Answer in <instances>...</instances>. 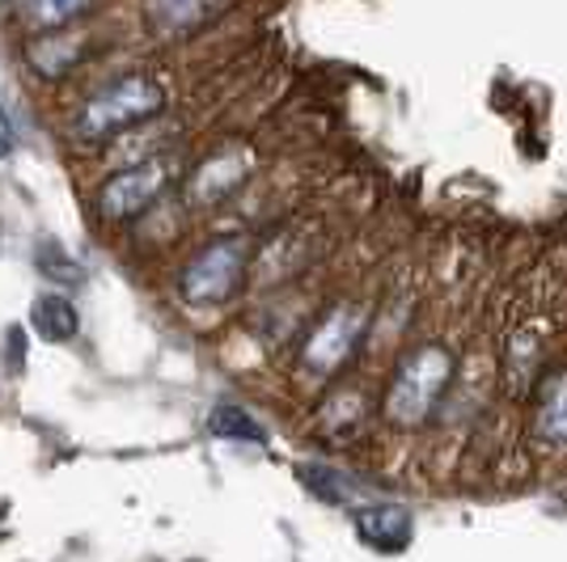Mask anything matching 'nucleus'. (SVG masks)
<instances>
[{
	"label": "nucleus",
	"mask_w": 567,
	"mask_h": 562,
	"mask_svg": "<svg viewBox=\"0 0 567 562\" xmlns=\"http://www.w3.org/2000/svg\"><path fill=\"white\" fill-rule=\"evenodd\" d=\"M453 381V352L441 343H420L399 360V368L390 376V389H385V419L402 427V431H415L424 427L436 406L445 398Z\"/></svg>",
	"instance_id": "obj_1"
},
{
	"label": "nucleus",
	"mask_w": 567,
	"mask_h": 562,
	"mask_svg": "<svg viewBox=\"0 0 567 562\" xmlns=\"http://www.w3.org/2000/svg\"><path fill=\"white\" fill-rule=\"evenodd\" d=\"M162 106H166V90L157 81H148V76H123L115 85L97 90L81 106L76 132L85 140H111L118 132H127V127H136L144 118H153Z\"/></svg>",
	"instance_id": "obj_2"
},
{
	"label": "nucleus",
	"mask_w": 567,
	"mask_h": 562,
	"mask_svg": "<svg viewBox=\"0 0 567 562\" xmlns=\"http://www.w3.org/2000/svg\"><path fill=\"white\" fill-rule=\"evenodd\" d=\"M246 258H250V250H246L241 237H220L183 267L178 292L190 305H225L237 292L241 275H246Z\"/></svg>",
	"instance_id": "obj_3"
},
{
	"label": "nucleus",
	"mask_w": 567,
	"mask_h": 562,
	"mask_svg": "<svg viewBox=\"0 0 567 562\" xmlns=\"http://www.w3.org/2000/svg\"><path fill=\"white\" fill-rule=\"evenodd\" d=\"M364 326H369V313L360 305H334L318 326L309 330L306 347H301V364L318 376L339 373L360 347Z\"/></svg>",
	"instance_id": "obj_4"
},
{
	"label": "nucleus",
	"mask_w": 567,
	"mask_h": 562,
	"mask_svg": "<svg viewBox=\"0 0 567 562\" xmlns=\"http://www.w3.org/2000/svg\"><path fill=\"white\" fill-rule=\"evenodd\" d=\"M166 187V162H144V165H127L118 169L115 178L102 187L97 195V211L106 220H136L141 211H148L157 204V195Z\"/></svg>",
	"instance_id": "obj_5"
},
{
	"label": "nucleus",
	"mask_w": 567,
	"mask_h": 562,
	"mask_svg": "<svg viewBox=\"0 0 567 562\" xmlns=\"http://www.w3.org/2000/svg\"><path fill=\"white\" fill-rule=\"evenodd\" d=\"M246 174H250V157L246 153H237V148H229V153H220V157H213V162H204L199 169H195V178H190V204H220V199H229L241 183H246Z\"/></svg>",
	"instance_id": "obj_6"
},
{
	"label": "nucleus",
	"mask_w": 567,
	"mask_h": 562,
	"mask_svg": "<svg viewBox=\"0 0 567 562\" xmlns=\"http://www.w3.org/2000/svg\"><path fill=\"white\" fill-rule=\"evenodd\" d=\"M352 520H355L360 541L373 545V550H402V545L411 541V512H406L402 503H390V499L355 508Z\"/></svg>",
	"instance_id": "obj_7"
},
{
	"label": "nucleus",
	"mask_w": 567,
	"mask_h": 562,
	"mask_svg": "<svg viewBox=\"0 0 567 562\" xmlns=\"http://www.w3.org/2000/svg\"><path fill=\"white\" fill-rule=\"evenodd\" d=\"M220 0H148V22L162 39H187L204 22H213Z\"/></svg>",
	"instance_id": "obj_8"
},
{
	"label": "nucleus",
	"mask_w": 567,
	"mask_h": 562,
	"mask_svg": "<svg viewBox=\"0 0 567 562\" xmlns=\"http://www.w3.org/2000/svg\"><path fill=\"white\" fill-rule=\"evenodd\" d=\"M30 326H34L39 339H48V343H69V339H76V330H81V313H76V305H72L69 296L43 292V296L30 301Z\"/></svg>",
	"instance_id": "obj_9"
},
{
	"label": "nucleus",
	"mask_w": 567,
	"mask_h": 562,
	"mask_svg": "<svg viewBox=\"0 0 567 562\" xmlns=\"http://www.w3.org/2000/svg\"><path fill=\"white\" fill-rule=\"evenodd\" d=\"M534 431L546 445H567V368L550 373L538 385V415H534Z\"/></svg>",
	"instance_id": "obj_10"
},
{
	"label": "nucleus",
	"mask_w": 567,
	"mask_h": 562,
	"mask_svg": "<svg viewBox=\"0 0 567 562\" xmlns=\"http://www.w3.org/2000/svg\"><path fill=\"white\" fill-rule=\"evenodd\" d=\"M538 368H543V334L534 326H520L508 339V352H504V376H508L513 394H529Z\"/></svg>",
	"instance_id": "obj_11"
},
{
	"label": "nucleus",
	"mask_w": 567,
	"mask_h": 562,
	"mask_svg": "<svg viewBox=\"0 0 567 562\" xmlns=\"http://www.w3.org/2000/svg\"><path fill=\"white\" fill-rule=\"evenodd\" d=\"M81 51H85V39L69 34V25L64 30H48V39L30 48V69L39 72V76H64L81 60Z\"/></svg>",
	"instance_id": "obj_12"
},
{
	"label": "nucleus",
	"mask_w": 567,
	"mask_h": 562,
	"mask_svg": "<svg viewBox=\"0 0 567 562\" xmlns=\"http://www.w3.org/2000/svg\"><path fill=\"white\" fill-rule=\"evenodd\" d=\"M94 0H18V18L25 30L34 34H48V30H64L81 13H90Z\"/></svg>",
	"instance_id": "obj_13"
},
{
	"label": "nucleus",
	"mask_w": 567,
	"mask_h": 562,
	"mask_svg": "<svg viewBox=\"0 0 567 562\" xmlns=\"http://www.w3.org/2000/svg\"><path fill=\"white\" fill-rule=\"evenodd\" d=\"M208 427H213V436H220V440H246V445H262L267 436H262V427L241 406H234V402H220L213 415H208Z\"/></svg>",
	"instance_id": "obj_14"
},
{
	"label": "nucleus",
	"mask_w": 567,
	"mask_h": 562,
	"mask_svg": "<svg viewBox=\"0 0 567 562\" xmlns=\"http://www.w3.org/2000/svg\"><path fill=\"white\" fill-rule=\"evenodd\" d=\"M34 267L39 275H48L51 283H81L85 280V267L60 246V241H39L34 246Z\"/></svg>",
	"instance_id": "obj_15"
},
{
	"label": "nucleus",
	"mask_w": 567,
	"mask_h": 562,
	"mask_svg": "<svg viewBox=\"0 0 567 562\" xmlns=\"http://www.w3.org/2000/svg\"><path fill=\"white\" fill-rule=\"evenodd\" d=\"M301 487L318 495L322 503H348L352 478H343V473L331 466H301Z\"/></svg>",
	"instance_id": "obj_16"
},
{
	"label": "nucleus",
	"mask_w": 567,
	"mask_h": 562,
	"mask_svg": "<svg viewBox=\"0 0 567 562\" xmlns=\"http://www.w3.org/2000/svg\"><path fill=\"white\" fill-rule=\"evenodd\" d=\"M13 144H18V127H13L9 111L0 106V157H9V153H13Z\"/></svg>",
	"instance_id": "obj_17"
}]
</instances>
